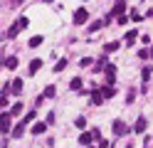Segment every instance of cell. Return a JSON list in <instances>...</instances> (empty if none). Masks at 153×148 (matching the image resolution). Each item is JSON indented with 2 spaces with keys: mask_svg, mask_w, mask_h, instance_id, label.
I'll return each mask as SVG.
<instances>
[{
  "mask_svg": "<svg viewBox=\"0 0 153 148\" xmlns=\"http://www.w3.org/2000/svg\"><path fill=\"white\" fill-rule=\"evenodd\" d=\"M87 20H89V10H84V7L74 10V15H72V22H74V25H84Z\"/></svg>",
  "mask_w": 153,
  "mask_h": 148,
  "instance_id": "1",
  "label": "cell"
},
{
  "mask_svg": "<svg viewBox=\"0 0 153 148\" xmlns=\"http://www.w3.org/2000/svg\"><path fill=\"white\" fill-rule=\"evenodd\" d=\"M10 126H13V116L10 114H0V131L10 133Z\"/></svg>",
  "mask_w": 153,
  "mask_h": 148,
  "instance_id": "2",
  "label": "cell"
},
{
  "mask_svg": "<svg viewBox=\"0 0 153 148\" xmlns=\"http://www.w3.org/2000/svg\"><path fill=\"white\" fill-rule=\"evenodd\" d=\"M104 74H106L109 84H114V79H116V67H114V64H106V67H104Z\"/></svg>",
  "mask_w": 153,
  "mask_h": 148,
  "instance_id": "3",
  "label": "cell"
},
{
  "mask_svg": "<svg viewBox=\"0 0 153 148\" xmlns=\"http://www.w3.org/2000/svg\"><path fill=\"white\" fill-rule=\"evenodd\" d=\"M99 91H101V96H104V99H111V96H116V89H114V84H106V86H101Z\"/></svg>",
  "mask_w": 153,
  "mask_h": 148,
  "instance_id": "4",
  "label": "cell"
},
{
  "mask_svg": "<svg viewBox=\"0 0 153 148\" xmlns=\"http://www.w3.org/2000/svg\"><path fill=\"white\" fill-rule=\"evenodd\" d=\"M126 131H128V128H126L123 121H114V133H116V136H123Z\"/></svg>",
  "mask_w": 153,
  "mask_h": 148,
  "instance_id": "5",
  "label": "cell"
},
{
  "mask_svg": "<svg viewBox=\"0 0 153 148\" xmlns=\"http://www.w3.org/2000/svg\"><path fill=\"white\" fill-rule=\"evenodd\" d=\"M40 67H42V59H32L30 67H27V72H30V74H37V72H40Z\"/></svg>",
  "mask_w": 153,
  "mask_h": 148,
  "instance_id": "6",
  "label": "cell"
},
{
  "mask_svg": "<svg viewBox=\"0 0 153 148\" xmlns=\"http://www.w3.org/2000/svg\"><path fill=\"white\" fill-rule=\"evenodd\" d=\"M146 126H148V123H146V118L141 116L138 121H136V126H133V131H136V133H146Z\"/></svg>",
  "mask_w": 153,
  "mask_h": 148,
  "instance_id": "7",
  "label": "cell"
},
{
  "mask_svg": "<svg viewBox=\"0 0 153 148\" xmlns=\"http://www.w3.org/2000/svg\"><path fill=\"white\" fill-rule=\"evenodd\" d=\"M89 96H91V104H97V106L104 101V96H101V91H99V89H91V94H89Z\"/></svg>",
  "mask_w": 153,
  "mask_h": 148,
  "instance_id": "8",
  "label": "cell"
},
{
  "mask_svg": "<svg viewBox=\"0 0 153 148\" xmlns=\"http://www.w3.org/2000/svg\"><path fill=\"white\" fill-rule=\"evenodd\" d=\"M25 133V123H15L13 126V138H20Z\"/></svg>",
  "mask_w": 153,
  "mask_h": 148,
  "instance_id": "9",
  "label": "cell"
},
{
  "mask_svg": "<svg viewBox=\"0 0 153 148\" xmlns=\"http://www.w3.org/2000/svg\"><path fill=\"white\" fill-rule=\"evenodd\" d=\"M136 37H138V30H128V32H126V45H133Z\"/></svg>",
  "mask_w": 153,
  "mask_h": 148,
  "instance_id": "10",
  "label": "cell"
},
{
  "mask_svg": "<svg viewBox=\"0 0 153 148\" xmlns=\"http://www.w3.org/2000/svg\"><path fill=\"white\" fill-rule=\"evenodd\" d=\"M45 131H47V123H42V121H37V123L32 126V133H37V136L45 133Z\"/></svg>",
  "mask_w": 153,
  "mask_h": 148,
  "instance_id": "11",
  "label": "cell"
},
{
  "mask_svg": "<svg viewBox=\"0 0 153 148\" xmlns=\"http://www.w3.org/2000/svg\"><path fill=\"white\" fill-rule=\"evenodd\" d=\"M3 64H5V69H15V67H17V57H7V59H3Z\"/></svg>",
  "mask_w": 153,
  "mask_h": 148,
  "instance_id": "12",
  "label": "cell"
},
{
  "mask_svg": "<svg viewBox=\"0 0 153 148\" xmlns=\"http://www.w3.org/2000/svg\"><path fill=\"white\" fill-rule=\"evenodd\" d=\"M79 143H82V146H89V143H91V133H89V131H82Z\"/></svg>",
  "mask_w": 153,
  "mask_h": 148,
  "instance_id": "13",
  "label": "cell"
},
{
  "mask_svg": "<svg viewBox=\"0 0 153 148\" xmlns=\"http://www.w3.org/2000/svg\"><path fill=\"white\" fill-rule=\"evenodd\" d=\"M67 64H69V59H67V57H64V59H59V62L54 64V72H64V69H67Z\"/></svg>",
  "mask_w": 153,
  "mask_h": 148,
  "instance_id": "14",
  "label": "cell"
},
{
  "mask_svg": "<svg viewBox=\"0 0 153 148\" xmlns=\"http://www.w3.org/2000/svg\"><path fill=\"white\" fill-rule=\"evenodd\" d=\"M22 109H25L22 104H13V106H10V116H20V114H22Z\"/></svg>",
  "mask_w": 153,
  "mask_h": 148,
  "instance_id": "15",
  "label": "cell"
},
{
  "mask_svg": "<svg viewBox=\"0 0 153 148\" xmlns=\"http://www.w3.org/2000/svg\"><path fill=\"white\" fill-rule=\"evenodd\" d=\"M141 79H143V84H148V82H151V67H143V72H141Z\"/></svg>",
  "mask_w": 153,
  "mask_h": 148,
  "instance_id": "16",
  "label": "cell"
},
{
  "mask_svg": "<svg viewBox=\"0 0 153 148\" xmlns=\"http://www.w3.org/2000/svg\"><path fill=\"white\" fill-rule=\"evenodd\" d=\"M69 89H74V91H79V89H82V79H79V77H74L72 82H69Z\"/></svg>",
  "mask_w": 153,
  "mask_h": 148,
  "instance_id": "17",
  "label": "cell"
},
{
  "mask_svg": "<svg viewBox=\"0 0 153 148\" xmlns=\"http://www.w3.org/2000/svg\"><path fill=\"white\" fill-rule=\"evenodd\" d=\"M17 32H20V27H17V22H15V25H10V30H7V37L13 39V37H17Z\"/></svg>",
  "mask_w": 153,
  "mask_h": 148,
  "instance_id": "18",
  "label": "cell"
},
{
  "mask_svg": "<svg viewBox=\"0 0 153 148\" xmlns=\"http://www.w3.org/2000/svg\"><path fill=\"white\" fill-rule=\"evenodd\" d=\"M42 45V35H35V37H30V47H40Z\"/></svg>",
  "mask_w": 153,
  "mask_h": 148,
  "instance_id": "19",
  "label": "cell"
},
{
  "mask_svg": "<svg viewBox=\"0 0 153 148\" xmlns=\"http://www.w3.org/2000/svg\"><path fill=\"white\" fill-rule=\"evenodd\" d=\"M35 118H37V114H35L32 109H30V114H25V118H22V123L27 126V123H30V121H35Z\"/></svg>",
  "mask_w": 153,
  "mask_h": 148,
  "instance_id": "20",
  "label": "cell"
},
{
  "mask_svg": "<svg viewBox=\"0 0 153 148\" xmlns=\"http://www.w3.org/2000/svg\"><path fill=\"white\" fill-rule=\"evenodd\" d=\"M54 94H57V89H54V86L50 84V86H47V89H45V94H42V96H47V99H52Z\"/></svg>",
  "mask_w": 153,
  "mask_h": 148,
  "instance_id": "21",
  "label": "cell"
},
{
  "mask_svg": "<svg viewBox=\"0 0 153 148\" xmlns=\"http://www.w3.org/2000/svg\"><path fill=\"white\" fill-rule=\"evenodd\" d=\"M104 25H106V22H104V20H99V22H91V27H89V30H91V32H97V30H101Z\"/></svg>",
  "mask_w": 153,
  "mask_h": 148,
  "instance_id": "22",
  "label": "cell"
},
{
  "mask_svg": "<svg viewBox=\"0 0 153 148\" xmlns=\"http://www.w3.org/2000/svg\"><path fill=\"white\" fill-rule=\"evenodd\" d=\"M27 25H30V20H27V17H20V20H17V27H20V30H25Z\"/></svg>",
  "mask_w": 153,
  "mask_h": 148,
  "instance_id": "23",
  "label": "cell"
},
{
  "mask_svg": "<svg viewBox=\"0 0 153 148\" xmlns=\"http://www.w3.org/2000/svg\"><path fill=\"white\" fill-rule=\"evenodd\" d=\"M91 141H101V131H99V128H94V131H91Z\"/></svg>",
  "mask_w": 153,
  "mask_h": 148,
  "instance_id": "24",
  "label": "cell"
},
{
  "mask_svg": "<svg viewBox=\"0 0 153 148\" xmlns=\"http://www.w3.org/2000/svg\"><path fill=\"white\" fill-rule=\"evenodd\" d=\"M74 126H76V128H84V126H87V121H84V116H79V118H76V121H74Z\"/></svg>",
  "mask_w": 153,
  "mask_h": 148,
  "instance_id": "25",
  "label": "cell"
},
{
  "mask_svg": "<svg viewBox=\"0 0 153 148\" xmlns=\"http://www.w3.org/2000/svg\"><path fill=\"white\" fill-rule=\"evenodd\" d=\"M116 49H119V42H109L106 45V52H116Z\"/></svg>",
  "mask_w": 153,
  "mask_h": 148,
  "instance_id": "26",
  "label": "cell"
},
{
  "mask_svg": "<svg viewBox=\"0 0 153 148\" xmlns=\"http://www.w3.org/2000/svg\"><path fill=\"white\" fill-rule=\"evenodd\" d=\"M138 57H141V59H148V57H151V49H141Z\"/></svg>",
  "mask_w": 153,
  "mask_h": 148,
  "instance_id": "27",
  "label": "cell"
},
{
  "mask_svg": "<svg viewBox=\"0 0 153 148\" xmlns=\"http://www.w3.org/2000/svg\"><path fill=\"white\" fill-rule=\"evenodd\" d=\"M126 22H128V15H126V13L119 15V25H126Z\"/></svg>",
  "mask_w": 153,
  "mask_h": 148,
  "instance_id": "28",
  "label": "cell"
},
{
  "mask_svg": "<svg viewBox=\"0 0 153 148\" xmlns=\"http://www.w3.org/2000/svg\"><path fill=\"white\" fill-rule=\"evenodd\" d=\"M79 64H82V67H89V64H91V57H84V59H82Z\"/></svg>",
  "mask_w": 153,
  "mask_h": 148,
  "instance_id": "29",
  "label": "cell"
},
{
  "mask_svg": "<svg viewBox=\"0 0 153 148\" xmlns=\"http://www.w3.org/2000/svg\"><path fill=\"white\" fill-rule=\"evenodd\" d=\"M131 20H136V22H138V20H143V15L141 13H131Z\"/></svg>",
  "mask_w": 153,
  "mask_h": 148,
  "instance_id": "30",
  "label": "cell"
},
{
  "mask_svg": "<svg viewBox=\"0 0 153 148\" xmlns=\"http://www.w3.org/2000/svg\"><path fill=\"white\" fill-rule=\"evenodd\" d=\"M99 148H111V143H109V141H104V138H101V141H99Z\"/></svg>",
  "mask_w": 153,
  "mask_h": 148,
  "instance_id": "31",
  "label": "cell"
},
{
  "mask_svg": "<svg viewBox=\"0 0 153 148\" xmlns=\"http://www.w3.org/2000/svg\"><path fill=\"white\" fill-rule=\"evenodd\" d=\"M13 3H15V5H17V3H22V0H13Z\"/></svg>",
  "mask_w": 153,
  "mask_h": 148,
  "instance_id": "32",
  "label": "cell"
},
{
  "mask_svg": "<svg viewBox=\"0 0 153 148\" xmlns=\"http://www.w3.org/2000/svg\"><path fill=\"white\" fill-rule=\"evenodd\" d=\"M0 64H3V54H0Z\"/></svg>",
  "mask_w": 153,
  "mask_h": 148,
  "instance_id": "33",
  "label": "cell"
},
{
  "mask_svg": "<svg viewBox=\"0 0 153 148\" xmlns=\"http://www.w3.org/2000/svg\"><path fill=\"white\" fill-rule=\"evenodd\" d=\"M116 3H126V0H116Z\"/></svg>",
  "mask_w": 153,
  "mask_h": 148,
  "instance_id": "34",
  "label": "cell"
},
{
  "mask_svg": "<svg viewBox=\"0 0 153 148\" xmlns=\"http://www.w3.org/2000/svg\"><path fill=\"white\" fill-rule=\"evenodd\" d=\"M45 3H54V0H45Z\"/></svg>",
  "mask_w": 153,
  "mask_h": 148,
  "instance_id": "35",
  "label": "cell"
},
{
  "mask_svg": "<svg viewBox=\"0 0 153 148\" xmlns=\"http://www.w3.org/2000/svg\"><path fill=\"white\" fill-rule=\"evenodd\" d=\"M126 148H133V146H126Z\"/></svg>",
  "mask_w": 153,
  "mask_h": 148,
  "instance_id": "36",
  "label": "cell"
},
{
  "mask_svg": "<svg viewBox=\"0 0 153 148\" xmlns=\"http://www.w3.org/2000/svg\"><path fill=\"white\" fill-rule=\"evenodd\" d=\"M89 148H91V143H89Z\"/></svg>",
  "mask_w": 153,
  "mask_h": 148,
  "instance_id": "37",
  "label": "cell"
},
{
  "mask_svg": "<svg viewBox=\"0 0 153 148\" xmlns=\"http://www.w3.org/2000/svg\"><path fill=\"white\" fill-rule=\"evenodd\" d=\"M146 148H148V146H146Z\"/></svg>",
  "mask_w": 153,
  "mask_h": 148,
  "instance_id": "38",
  "label": "cell"
}]
</instances>
